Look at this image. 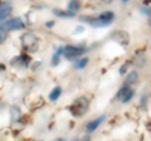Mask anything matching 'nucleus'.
<instances>
[{
  "label": "nucleus",
  "mask_w": 151,
  "mask_h": 141,
  "mask_svg": "<svg viewBox=\"0 0 151 141\" xmlns=\"http://www.w3.org/2000/svg\"><path fill=\"white\" fill-rule=\"evenodd\" d=\"M55 141H65V140H64V139H57Z\"/></svg>",
  "instance_id": "393cba45"
},
{
  "label": "nucleus",
  "mask_w": 151,
  "mask_h": 141,
  "mask_svg": "<svg viewBox=\"0 0 151 141\" xmlns=\"http://www.w3.org/2000/svg\"><path fill=\"white\" fill-rule=\"evenodd\" d=\"M129 90H130L129 86H124L122 88H120V91L117 92V95H116V98H117V100H122V98H124V96L126 95Z\"/></svg>",
  "instance_id": "ddd939ff"
},
{
  "label": "nucleus",
  "mask_w": 151,
  "mask_h": 141,
  "mask_svg": "<svg viewBox=\"0 0 151 141\" xmlns=\"http://www.w3.org/2000/svg\"><path fill=\"white\" fill-rule=\"evenodd\" d=\"M67 9H68V12L76 14V12H78L79 9H81V3L79 1H69L68 5H67Z\"/></svg>",
  "instance_id": "9b49d317"
},
{
  "label": "nucleus",
  "mask_w": 151,
  "mask_h": 141,
  "mask_svg": "<svg viewBox=\"0 0 151 141\" xmlns=\"http://www.w3.org/2000/svg\"><path fill=\"white\" fill-rule=\"evenodd\" d=\"M113 19H115V14H113L112 12H105V13H102L101 15H98L97 18H93L89 24H91L92 27H94V28L107 27V25L111 24Z\"/></svg>",
  "instance_id": "f03ea898"
},
{
  "label": "nucleus",
  "mask_w": 151,
  "mask_h": 141,
  "mask_svg": "<svg viewBox=\"0 0 151 141\" xmlns=\"http://www.w3.org/2000/svg\"><path fill=\"white\" fill-rule=\"evenodd\" d=\"M76 141H91V137L87 135V136H83V137H79V139H77Z\"/></svg>",
  "instance_id": "aec40b11"
},
{
  "label": "nucleus",
  "mask_w": 151,
  "mask_h": 141,
  "mask_svg": "<svg viewBox=\"0 0 151 141\" xmlns=\"http://www.w3.org/2000/svg\"><path fill=\"white\" fill-rule=\"evenodd\" d=\"M54 24H55V22L50 20V22H48V23H45V27H47V28H52V27H53Z\"/></svg>",
  "instance_id": "4be33fe9"
},
{
  "label": "nucleus",
  "mask_w": 151,
  "mask_h": 141,
  "mask_svg": "<svg viewBox=\"0 0 151 141\" xmlns=\"http://www.w3.org/2000/svg\"><path fill=\"white\" fill-rule=\"evenodd\" d=\"M6 39V30H4L1 27H0V43H4Z\"/></svg>",
  "instance_id": "f3484780"
},
{
  "label": "nucleus",
  "mask_w": 151,
  "mask_h": 141,
  "mask_svg": "<svg viewBox=\"0 0 151 141\" xmlns=\"http://www.w3.org/2000/svg\"><path fill=\"white\" fill-rule=\"evenodd\" d=\"M149 25H150V27H151V15H150V17H149Z\"/></svg>",
  "instance_id": "b1692460"
},
{
  "label": "nucleus",
  "mask_w": 151,
  "mask_h": 141,
  "mask_svg": "<svg viewBox=\"0 0 151 141\" xmlns=\"http://www.w3.org/2000/svg\"><path fill=\"white\" fill-rule=\"evenodd\" d=\"M132 97H134V91H132V90H129V91H127V93L124 96V98H122L121 101L124 102V103H126V102H129Z\"/></svg>",
  "instance_id": "dca6fc26"
},
{
  "label": "nucleus",
  "mask_w": 151,
  "mask_h": 141,
  "mask_svg": "<svg viewBox=\"0 0 151 141\" xmlns=\"http://www.w3.org/2000/svg\"><path fill=\"white\" fill-rule=\"evenodd\" d=\"M13 12V8L10 5H5L4 8H0V20H4L10 15Z\"/></svg>",
  "instance_id": "1a4fd4ad"
},
{
  "label": "nucleus",
  "mask_w": 151,
  "mask_h": 141,
  "mask_svg": "<svg viewBox=\"0 0 151 141\" xmlns=\"http://www.w3.org/2000/svg\"><path fill=\"white\" fill-rule=\"evenodd\" d=\"M130 62H127V63H124V64H122V67L120 68V74H125V72H126V70H127V68H129L130 67Z\"/></svg>",
  "instance_id": "a211bd4d"
},
{
  "label": "nucleus",
  "mask_w": 151,
  "mask_h": 141,
  "mask_svg": "<svg viewBox=\"0 0 151 141\" xmlns=\"http://www.w3.org/2000/svg\"><path fill=\"white\" fill-rule=\"evenodd\" d=\"M60 93H62V88L60 87H55V88H53L52 90V92L49 93V100L50 101H57L59 98V96H60Z\"/></svg>",
  "instance_id": "9d476101"
},
{
  "label": "nucleus",
  "mask_w": 151,
  "mask_h": 141,
  "mask_svg": "<svg viewBox=\"0 0 151 141\" xmlns=\"http://www.w3.org/2000/svg\"><path fill=\"white\" fill-rule=\"evenodd\" d=\"M0 27H1L4 30H19V29L24 28V23L22 22L20 18H13V19L0 24Z\"/></svg>",
  "instance_id": "39448f33"
},
{
  "label": "nucleus",
  "mask_w": 151,
  "mask_h": 141,
  "mask_svg": "<svg viewBox=\"0 0 151 141\" xmlns=\"http://www.w3.org/2000/svg\"><path fill=\"white\" fill-rule=\"evenodd\" d=\"M23 45L24 48L29 52H35L38 49V39L34 34L32 33H25L23 35Z\"/></svg>",
  "instance_id": "7ed1b4c3"
},
{
  "label": "nucleus",
  "mask_w": 151,
  "mask_h": 141,
  "mask_svg": "<svg viewBox=\"0 0 151 141\" xmlns=\"http://www.w3.org/2000/svg\"><path fill=\"white\" fill-rule=\"evenodd\" d=\"M0 6H1V1H0Z\"/></svg>",
  "instance_id": "a878e982"
},
{
  "label": "nucleus",
  "mask_w": 151,
  "mask_h": 141,
  "mask_svg": "<svg viewBox=\"0 0 151 141\" xmlns=\"http://www.w3.org/2000/svg\"><path fill=\"white\" fill-rule=\"evenodd\" d=\"M63 53H64V57L67 59H74V58H77L84 53V48L74 47V45H67L65 48H63Z\"/></svg>",
  "instance_id": "20e7f679"
},
{
  "label": "nucleus",
  "mask_w": 151,
  "mask_h": 141,
  "mask_svg": "<svg viewBox=\"0 0 151 141\" xmlns=\"http://www.w3.org/2000/svg\"><path fill=\"white\" fill-rule=\"evenodd\" d=\"M145 100L147 101V96H146V95H144L142 98H141V105H142V107H145Z\"/></svg>",
  "instance_id": "5701e85b"
},
{
  "label": "nucleus",
  "mask_w": 151,
  "mask_h": 141,
  "mask_svg": "<svg viewBox=\"0 0 151 141\" xmlns=\"http://www.w3.org/2000/svg\"><path fill=\"white\" fill-rule=\"evenodd\" d=\"M53 13L55 14L57 17H59V18H72V17H74V13L64 12V10H59V9H54Z\"/></svg>",
  "instance_id": "f8f14e48"
},
{
  "label": "nucleus",
  "mask_w": 151,
  "mask_h": 141,
  "mask_svg": "<svg viewBox=\"0 0 151 141\" xmlns=\"http://www.w3.org/2000/svg\"><path fill=\"white\" fill-rule=\"evenodd\" d=\"M88 63V58H83V59H79L77 63H76V68H78V69H81L83 67H86Z\"/></svg>",
  "instance_id": "2eb2a0df"
},
{
  "label": "nucleus",
  "mask_w": 151,
  "mask_h": 141,
  "mask_svg": "<svg viewBox=\"0 0 151 141\" xmlns=\"http://www.w3.org/2000/svg\"><path fill=\"white\" fill-rule=\"evenodd\" d=\"M88 106H89L88 98L84 97V96H81L73 102V105L69 107V111L73 116L79 117V116L84 115V112L88 110Z\"/></svg>",
  "instance_id": "f257e3e1"
},
{
  "label": "nucleus",
  "mask_w": 151,
  "mask_h": 141,
  "mask_svg": "<svg viewBox=\"0 0 151 141\" xmlns=\"http://www.w3.org/2000/svg\"><path fill=\"white\" fill-rule=\"evenodd\" d=\"M105 119H106V116L103 115V116H100V117H98V119H96V120H93V121H91V122H88L87 126H86L87 132H93V131L101 125V122L105 121Z\"/></svg>",
  "instance_id": "0eeeda50"
},
{
  "label": "nucleus",
  "mask_w": 151,
  "mask_h": 141,
  "mask_svg": "<svg viewBox=\"0 0 151 141\" xmlns=\"http://www.w3.org/2000/svg\"><path fill=\"white\" fill-rule=\"evenodd\" d=\"M112 38L115 39L116 42H119V43L122 44V45H129V43H130V37L124 30H117V32H115L112 34Z\"/></svg>",
  "instance_id": "423d86ee"
},
{
  "label": "nucleus",
  "mask_w": 151,
  "mask_h": 141,
  "mask_svg": "<svg viewBox=\"0 0 151 141\" xmlns=\"http://www.w3.org/2000/svg\"><path fill=\"white\" fill-rule=\"evenodd\" d=\"M139 79V73L136 70H132L126 76V86H131V84H135Z\"/></svg>",
  "instance_id": "6e6552de"
},
{
  "label": "nucleus",
  "mask_w": 151,
  "mask_h": 141,
  "mask_svg": "<svg viewBox=\"0 0 151 141\" xmlns=\"http://www.w3.org/2000/svg\"><path fill=\"white\" fill-rule=\"evenodd\" d=\"M83 30H84V28H83V27H77V28L74 29V34H81Z\"/></svg>",
  "instance_id": "6ab92c4d"
},
{
  "label": "nucleus",
  "mask_w": 151,
  "mask_h": 141,
  "mask_svg": "<svg viewBox=\"0 0 151 141\" xmlns=\"http://www.w3.org/2000/svg\"><path fill=\"white\" fill-rule=\"evenodd\" d=\"M19 117H20V111H19L18 107H13L12 109V120L13 121H18Z\"/></svg>",
  "instance_id": "4468645a"
},
{
  "label": "nucleus",
  "mask_w": 151,
  "mask_h": 141,
  "mask_svg": "<svg viewBox=\"0 0 151 141\" xmlns=\"http://www.w3.org/2000/svg\"><path fill=\"white\" fill-rule=\"evenodd\" d=\"M59 63V58H58V55H54L53 57V62H52V65H57Z\"/></svg>",
  "instance_id": "412c9836"
}]
</instances>
